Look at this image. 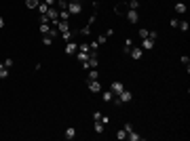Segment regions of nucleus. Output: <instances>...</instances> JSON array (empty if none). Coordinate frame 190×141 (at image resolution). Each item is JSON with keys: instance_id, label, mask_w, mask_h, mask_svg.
Masks as SVG:
<instances>
[{"instance_id": "nucleus-1", "label": "nucleus", "mask_w": 190, "mask_h": 141, "mask_svg": "<svg viewBox=\"0 0 190 141\" xmlns=\"http://www.w3.org/2000/svg\"><path fill=\"white\" fill-rule=\"evenodd\" d=\"M131 99H133V93L125 88L123 93H118V95H116V99H114V101H116V103H129Z\"/></svg>"}, {"instance_id": "nucleus-2", "label": "nucleus", "mask_w": 190, "mask_h": 141, "mask_svg": "<svg viewBox=\"0 0 190 141\" xmlns=\"http://www.w3.org/2000/svg\"><path fill=\"white\" fill-rule=\"evenodd\" d=\"M68 11H70V15H78L82 11L80 0H70V2H68Z\"/></svg>"}, {"instance_id": "nucleus-3", "label": "nucleus", "mask_w": 190, "mask_h": 141, "mask_svg": "<svg viewBox=\"0 0 190 141\" xmlns=\"http://www.w3.org/2000/svg\"><path fill=\"white\" fill-rule=\"evenodd\" d=\"M129 55L133 59H141V57H144V49H141V46H133V49L129 51Z\"/></svg>"}, {"instance_id": "nucleus-4", "label": "nucleus", "mask_w": 190, "mask_h": 141, "mask_svg": "<svg viewBox=\"0 0 190 141\" xmlns=\"http://www.w3.org/2000/svg\"><path fill=\"white\" fill-rule=\"evenodd\" d=\"M76 51H78V44L70 40V42L66 44V55H76Z\"/></svg>"}, {"instance_id": "nucleus-5", "label": "nucleus", "mask_w": 190, "mask_h": 141, "mask_svg": "<svg viewBox=\"0 0 190 141\" xmlns=\"http://www.w3.org/2000/svg\"><path fill=\"white\" fill-rule=\"evenodd\" d=\"M110 91L114 93V95H118V93L125 91V84H123V82H112V84H110Z\"/></svg>"}, {"instance_id": "nucleus-6", "label": "nucleus", "mask_w": 190, "mask_h": 141, "mask_svg": "<svg viewBox=\"0 0 190 141\" xmlns=\"http://www.w3.org/2000/svg\"><path fill=\"white\" fill-rule=\"evenodd\" d=\"M125 17H127V21H129V23H137V21H139L137 11H127V13H125Z\"/></svg>"}, {"instance_id": "nucleus-7", "label": "nucleus", "mask_w": 190, "mask_h": 141, "mask_svg": "<svg viewBox=\"0 0 190 141\" xmlns=\"http://www.w3.org/2000/svg\"><path fill=\"white\" fill-rule=\"evenodd\" d=\"M141 49H144V51H152L154 49V40L152 38H144V40H141Z\"/></svg>"}, {"instance_id": "nucleus-8", "label": "nucleus", "mask_w": 190, "mask_h": 141, "mask_svg": "<svg viewBox=\"0 0 190 141\" xmlns=\"http://www.w3.org/2000/svg\"><path fill=\"white\" fill-rule=\"evenodd\" d=\"M89 91H91V93H99V91H102L99 80H89Z\"/></svg>"}, {"instance_id": "nucleus-9", "label": "nucleus", "mask_w": 190, "mask_h": 141, "mask_svg": "<svg viewBox=\"0 0 190 141\" xmlns=\"http://www.w3.org/2000/svg\"><path fill=\"white\" fill-rule=\"evenodd\" d=\"M57 30H59V34H63V32H70V26H68V21H57V26H55Z\"/></svg>"}, {"instance_id": "nucleus-10", "label": "nucleus", "mask_w": 190, "mask_h": 141, "mask_svg": "<svg viewBox=\"0 0 190 141\" xmlns=\"http://www.w3.org/2000/svg\"><path fill=\"white\" fill-rule=\"evenodd\" d=\"M87 80H99V72H97V67H91V69H89Z\"/></svg>"}, {"instance_id": "nucleus-11", "label": "nucleus", "mask_w": 190, "mask_h": 141, "mask_svg": "<svg viewBox=\"0 0 190 141\" xmlns=\"http://www.w3.org/2000/svg\"><path fill=\"white\" fill-rule=\"evenodd\" d=\"M68 2H70V0H57V2H55V9H57V11H68Z\"/></svg>"}, {"instance_id": "nucleus-12", "label": "nucleus", "mask_w": 190, "mask_h": 141, "mask_svg": "<svg viewBox=\"0 0 190 141\" xmlns=\"http://www.w3.org/2000/svg\"><path fill=\"white\" fill-rule=\"evenodd\" d=\"M127 11H129V9H127V2L116 4V7H114V13H116V15H123V13H127Z\"/></svg>"}, {"instance_id": "nucleus-13", "label": "nucleus", "mask_w": 190, "mask_h": 141, "mask_svg": "<svg viewBox=\"0 0 190 141\" xmlns=\"http://www.w3.org/2000/svg\"><path fill=\"white\" fill-rule=\"evenodd\" d=\"M102 97H104V101H108V103H112V101L116 99V95H114V93H112V91H106V93H104V95H102Z\"/></svg>"}, {"instance_id": "nucleus-14", "label": "nucleus", "mask_w": 190, "mask_h": 141, "mask_svg": "<svg viewBox=\"0 0 190 141\" xmlns=\"http://www.w3.org/2000/svg\"><path fill=\"white\" fill-rule=\"evenodd\" d=\"M173 11H175L177 15H184V13H186V4H184V2H177V4L173 7Z\"/></svg>"}, {"instance_id": "nucleus-15", "label": "nucleus", "mask_w": 190, "mask_h": 141, "mask_svg": "<svg viewBox=\"0 0 190 141\" xmlns=\"http://www.w3.org/2000/svg\"><path fill=\"white\" fill-rule=\"evenodd\" d=\"M127 9H129V11H137V9H139V0H129V2H127Z\"/></svg>"}, {"instance_id": "nucleus-16", "label": "nucleus", "mask_w": 190, "mask_h": 141, "mask_svg": "<svg viewBox=\"0 0 190 141\" xmlns=\"http://www.w3.org/2000/svg\"><path fill=\"white\" fill-rule=\"evenodd\" d=\"M36 9H38V13H40V15H46V13H49V4H44L42 0H40V4H38Z\"/></svg>"}, {"instance_id": "nucleus-17", "label": "nucleus", "mask_w": 190, "mask_h": 141, "mask_svg": "<svg viewBox=\"0 0 190 141\" xmlns=\"http://www.w3.org/2000/svg\"><path fill=\"white\" fill-rule=\"evenodd\" d=\"M0 78H2V80L9 78V67H7L4 63H0Z\"/></svg>"}, {"instance_id": "nucleus-18", "label": "nucleus", "mask_w": 190, "mask_h": 141, "mask_svg": "<svg viewBox=\"0 0 190 141\" xmlns=\"http://www.w3.org/2000/svg\"><path fill=\"white\" fill-rule=\"evenodd\" d=\"M131 49H133V40H131V38H127V40H125V49H123V53H127V55H129V51H131Z\"/></svg>"}, {"instance_id": "nucleus-19", "label": "nucleus", "mask_w": 190, "mask_h": 141, "mask_svg": "<svg viewBox=\"0 0 190 141\" xmlns=\"http://www.w3.org/2000/svg\"><path fill=\"white\" fill-rule=\"evenodd\" d=\"M38 30H40V34H49L51 32V26H49V23H40Z\"/></svg>"}, {"instance_id": "nucleus-20", "label": "nucleus", "mask_w": 190, "mask_h": 141, "mask_svg": "<svg viewBox=\"0 0 190 141\" xmlns=\"http://www.w3.org/2000/svg\"><path fill=\"white\" fill-rule=\"evenodd\" d=\"M91 28H93V26H91V23H87V26H85V28H82V30H80V32H78V34H80V36H85V38H87V36H89V34H91Z\"/></svg>"}, {"instance_id": "nucleus-21", "label": "nucleus", "mask_w": 190, "mask_h": 141, "mask_svg": "<svg viewBox=\"0 0 190 141\" xmlns=\"http://www.w3.org/2000/svg\"><path fill=\"white\" fill-rule=\"evenodd\" d=\"M76 137V129L74 126H70L68 131H66V139H74Z\"/></svg>"}, {"instance_id": "nucleus-22", "label": "nucleus", "mask_w": 190, "mask_h": 141, "mask_svg": "<svg viewBox=\"0 0 190 141\" xmlns=\"http://www.w3.org/2000/svg\"><path fill=\"white\" fill-rule=\"evenodd\" d=\"M127 139H131V141H139V139H141V135H137L135 131H131V133H127Z\"/></svg>"}, {"instance_id": "nucleus-23", "label": "nucleus", "mask_w": 190, "mask_h": 141, "mask_svg": "<svg viewBox=\"0 0 190 141\" xmlns=\"http://www.w3.org/2000/svg\"><path fill=\"white\" fill-rule=\"evenodd\" d=\"M38 4H40V0H26V7L28 9H36Z\"/></svg>"}, {"instance_id": "nucleus-24", "label": "nucleus", "mask_w": 190, "mask_h": 141, "mask_svg": "<svg viewBox=\"0 0 190 141\" xmlns=\"http://www.w3.org/2000/svg\"><path fill=\"white\" fill-rule=\"evenodd\" d=\"M148 34H150V30H146V28H141V30L137 32V36H139L141 40H144V38H148Z\"/></svg>"}, {"instance_id": "nucleus-25", "label": "nucleus", "mask_w": 190, "mask_h": 141, "mask_svg": "<svg viewBox=\"0 0 190 141\" xmlns=\"http://www.w3.org/2000/svg\"><path fill=\"white\" fill-rule=\"evenodd\" d=\"M42 44H44V46H51V44H53V38H51L49 34H44V38H42Z\"/></svg>"}, {"instance_id": "nucleus-26", "label": "nucleus", "mask_w": 190, "mask_h": 141, "mask_svg": "<svg viewBox=\"0 0 190 141\" xmlns=\"http://www.w3.org/2000/svg\"><path fill=\"white\" fill-rule=\"evenodd\" d=\"M177 28H180L182 32H188V30H190V26H188V21H180V26H177Z\"/></svg>"}, {"instance_id": "nucleus-27", "label": "nucleus", "mask_w": 190, "mask_h": 141, "mask_svg": "<svg viewBox=\"0 0 190 141\" xmlns=\"http://www.w3.org/2000/svg\"><path fill=\"white\" fill-rule=\"evenodd\" d=\"M68 17H70V11H59V19L61 21H68Z\"/></svg>"}, {"instance_id": "nucleus-28", "label": "nucleus", "mask_w": 190, "mask_h": 141, "mask_svg": "<svg viewBox=\"0 0 190 141\" xmlns=\"http://www.w3.org/2000/svg\"><path fill=\"white\" fill-rule=\"evenodd\" d=\"M89 49H91V51H95V53H97V49H99V42H97V40H93V42L89 44Z\"/></svg>"}, {"instance_id": "nucleus-29", "label": "nucleus", "mask_w": 190, "mask_h": 141, "mask_svg": "<svg viewBox=\"0 0 190 141\" xmlns=\"http://www.w3.org/2000/svg\"><path fill=\"white\" fill-rule=\"evenodd\" d=\"M116 137H118V139H127V131H125V129L116 131Z\"/></svg>"}, {"instance_id": "nucleus-30", "label": "nucleus", "mask_w": 190, "mask_h": 141, "mask_svg": "<svg viewBox=\"0 0 190 141\" xmlns=\"http://www.w3.org/2000/svg\"><path fill=\"white\" fill-rule=\"evenodd\" d=\"M182 63L186 65V72H188V69H190V67H188V65H190V59H188L186 55H182Z\"/></svg>"}, {"instance_id": "nucleus-31", "label": "nucleus", "mask_w": 190, "mask_h": 141, "mask_svg": "<svg viewBox=\"0 0 190 141\" xmlns=\"http://www.w3.org/2000/svg\"><path fill=\"white\" fill-rule=\"evenodd\" d=\"M97 42H99V46H102V44H106V42H108V36H106V34H102V36L97 38Z\"/></svg>"}, {"instance_id": "nucleus-32", "label": "nucleus", "mask_w": 190, "mask_h": 141, "mask_svg": "<svg viewBox=\"0 0 190 141\" xmlns=\"http://www.w3.org/2000/svg\"><path fill=\"white\" fill-rule=\"evenodd\" d=\"M169 23H171V28H177V26H180V19H177V17H173Z\"/></svg>"}, {"instance_id": "nucleus-33", "label": "nucleus", "mask_w": 190, "mask_h": 141, "mask_svg": "<svg viewBox=\"0 0 190 141\" xmlns=\"http://www.w3.org/2000/svg\"><path fill=\"white\" fill-rule=\"evenodd\" d=\"M40 23H51V19L46 17V15H40Z\"/></svg>"}, {"instance_id": "nucleus-34", "label": "nucleus", "mask_w": 190, "mask_h": 141, "mask_svg": "<svg viewBox=\"0 0 190 141\" xmlns=\"http://www.w3.org/2000/svg\"><path fill=\"white\" fill-rule=\"evenodd\" d=\"M42 2H44V4H49V7H55L57 0H42Z\"/></svg>"}, {"instance_id": "nucleus-35", "label": "nucleus", "mask_w": 190, "mask_h": 141, "mask_svg": "<svg viewBox=\"0 0 190 141\" xmlns=\"http://www.w3.org/2000/svg\"><path fill=\"white\" fill-rule=\"evenodd\" d=\"M93 120H102V112H95L93 114Z\"/></svg>"}, {"instance_id": "nucleus-36", "label": "nucleus", "mask_w": 190, "mask_h": 141, "mask_svg": "<svg viewBox=\"0 0 190 141\" xmlns=\"http://www.w3.org/2000/svg\"><path fill=\"white\" fill-rule=\"evenodd\" d=\"M4 65H7V67H13V59H11V57H9V59H4Z\"/></svg>"}, {"instance_id": "nucleus-37", "label": "nucleus", "mask_w": 190, "mask_h": 141, "mask_svg": "<svg viewBox=\"0 0 190 141\" xmlns=\"http://www.w3.org/2000/svg\"><path fill=\"white\" fill-rule=\"evenodd\" d=\"M123 129H125V131H127V133H131V131H135V129H133V126H131V124H129V122H127V124H125V126H123Z\"/></svg>"}, {"instance_id": "nucleus-38", "label": "nucleus", "mask_w": 190, "mask_h": 141, "mask_svg": "<svg viewBox=\"0 0 190 141\" xmlns=\"http://www.w3.org/2000/svg\"><path fill=\"white\" fill-rule=\"evenodd\" d=\"M2 28H4V19H2V17H0V30H2Z\"/></svg>"}]
</instances>
